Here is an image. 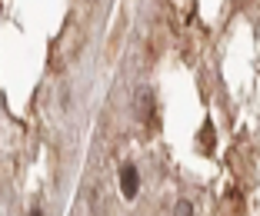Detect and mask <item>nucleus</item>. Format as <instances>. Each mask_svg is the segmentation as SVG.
<instances>
[{"mask_svg": "<svg viewBox=\"0 0 260 216\" xmlns=\"http://www.w3.org/2000/svg\"><path fill=\"white\" fill-rule=\"evenodd\" d=\"M137 186H140L137 166H134V163H123V166H120V190H123V196L134 200V196H137Z\"/></svg>", "mask_w": 260, "mask_h": 216, "instance_id": "obj_1", "label": "nucleus"}, {"mask_svg": "<svg viewBox=\"0 0 260 216\" xmlns=\"http://www.w3.org/2000/svg\"><path fill=\"white\" fill-rule=\"evenodd\" d=\"M204 150H207V153L214 150V126H210V123H204Z\"/></svg>", "mask_w": 260, "mask_h": 216, "instance_id": "obj_2", "label": "nucleus"}, {"mask_svg": "<svg viewBox=\"0 0 260 216\" xmlns=\"http://www.w3.org/2000/svg\"><path fill=\"white\" fill-rule=\"evenodd\" d=\"M174 216H193V206H190L187 200H180V203L174 206Z\"/></svg>", "mask_w": 260, "mask_h": 216, "instance_id": "obj_3", "label": "nucleus"}, {"mask_svg": "<svg viewBox=\"0 0 260 216\" xmlns=\"http://www.w3.org/2000/svg\"><path fill=\"white\" fill-rule=\"evenodd\" d=\"M30 216H44V213H40V209H34V213H30Z\"/></svg>", "mask_w": 260, "mask_h": 216, "instance_id": "obj_4", "label": "nucleus"}]
</instances>
